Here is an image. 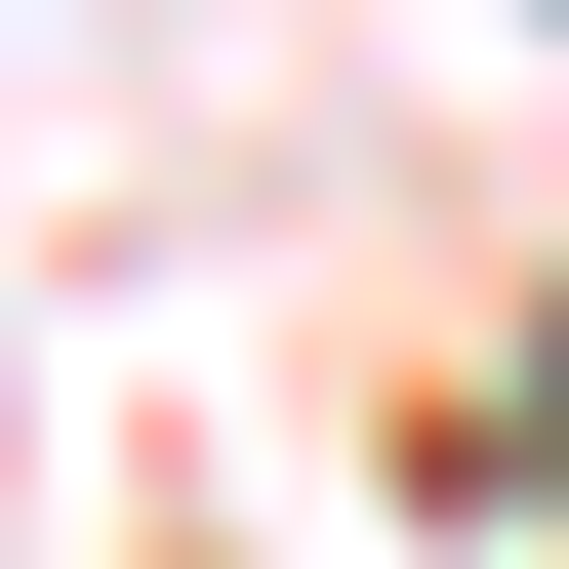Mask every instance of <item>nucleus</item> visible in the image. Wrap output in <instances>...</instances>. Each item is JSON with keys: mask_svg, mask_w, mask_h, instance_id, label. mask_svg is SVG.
Segmentation results:
<instances>
[{"mask_svg": "<svg viewBox=\"0 0 569 569\" xmlns=\"http://www.w3.org/2000/svg\"><path fill=\"white\" fill-rule=\"evenodd\" d=\"M529 407H569V367H529Z\"/></svg>", "mask_w": 569, "mask_h": 569, "instance_id": "obj_1", "label": "nucleus"}]
</instances>
